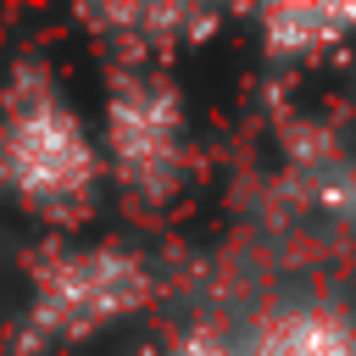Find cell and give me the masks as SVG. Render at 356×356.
Masks as SVG:
<instances>
[{
    "instance_id": "6da1fadb",
    "label": "cell",
    "mask_w": 356,
    "mask_h": 356,
    "mask_svg": "<svg viewBox=\"0 0 356 356\" xmlns=\"http://www.w3.org/2000/svg\"><path fill=\"white\" fill-rule=\"evenodd\" d=\"M100 189V145L61 72L39 56L11 61L0 78V195L50 228H78Z\"/></svg>"
},
{
    "instance_id": "7a4b0ae2",
    "label": "cell",
    "mask_w": 356,
    "mask_h": 356,
    "mask_svg": "<svg viewBox=\"0 0 356 356\" xmlns=\"http://www.w3.org/2000/svg\"><path fill=\"white\" fill-rule=\"evenodd\" d=\"M100 167L139 211L167 206L189 184V106L156 61H111L100 89Z\"/></svg>"
},
{
    "instance_id": "3957f363",
    "label": "cell",
    "mask_w": 356,
    "mask_h": 356,
    "mask_svg": "<svg viewBox=\"0 0 356 356\" xmlns=\"http://www.w3.org/2000/svg\"><path fill=\"white\" fill-rule=\"evenodd\" d=\"M156 300L150 256L95 239V245H50L28 267V334L33 339H95Z\"/></svg>"
},
{
    "instance_id": "277c9868",
    "label": "cell",
    "mask_w": 356,
    "mask_h": 356,
    "mask_svg": "<svg viewBox=\"0 0 356 356\" xmlns=\"http://www.w3.org/2000/svg\"><path fill=\"white\" fill-rule=\"evenodd\" d=\"M250 28L267 61L300 67L356 39V0H278L250 11Z\"/></svg>"
},
{
    "instance_id": "5b68a950",
    "label": "cell",
    "mask_w": 356,
    "mask_h": 356,
    "mask_svg": "<svg viewBox=\"0 0 356 356\" xmlns=\"http://www.w3.org/2000/svg\"><path fill=\"white\" fill-rule=\"evenodd\" d=\"M239 356H356V317L334 300H289L250 323Z\"/></svg>"
},
{
    "instance_id": "8992f818",
    "label": "cell",
    "mask_w": 356,
    "mask_h": 356,
    "mask_svg": "<svg viewBox=\"0 0 356 356\" xmlns=\"http://www.w3.org/2000/svg\"><path fill=\"white\" fill-rule=\"evenodd\" d=\"M83 28L111 33V44H122L128 61H145V50H167V44H195L217 28L211 6H83L78 11Z\"/></svg>"
},
{
    "instance_id": "52a82bcc",
    "label": "cell",
    "mask_w": 356,
    "mask_h": 356,
    "mask_svg": "<svg viewBox=\"0 0 356 356\" xmlns=\"http://www.w3.org/2000/svg\"><path fill=\"white\" fill-rule=\"evenodd\" d=\"M167 356H239V339H228L222 328L195 323V328H184V334L172 339V350H167Z\"/></svg>"
}]
</instances>
